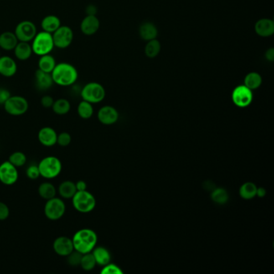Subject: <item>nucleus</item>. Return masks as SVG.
Returning a JSON list of instances; mask_svg holds the SVG:
<instances>
[{"label":"nucleus","mask_w":274,"mask_h":274,"mask_svg":"<svg viewBox=\"0 0 274 274\" xmlns=\"http://www.w3.org/2000/svg\"><path fill=\"white\" fill-rule=\"evenodd\" d=\"M53 82L62 87H69L77 82L78 79V71L73 64L61 62L56 64L52 72Z\"/></svg>","instance_id":"obj_1"},{"label":"nucleus","mask_w":274,"mask_h":274,"mask_svg":"<svg viewBox=\"0 0 274 274\" xmlns=\"http://www.w3.org/2000/svg\"><path fill=\"white\" fill-rule=\"evenodd\" d=\"M72 240L74 250L79 252L81 254H88L91 253L93 249L96 247L98 235L92 229H80L74 234Z\"/></svg>","instance_id":"obj_2"},{"label":"nucleus","mask_w":274,"mask_h":274,"mask_svg":"<svg viewBox=\"0 0 274 274\" xmlns=\"http://www.w3.org/2000/svg\"><path fill=\"white\" fill-rule=\"evenodd\" d=\"M55 48L53 43V35L48 32H37L34 39H32V52L36 55L41 57L46 54H50Z\"/></svg>","instance_id":"obj_3"},{"label":"nucleus","mask_w":274,"mask_h":274,"mask_svg":"<svg viewBox=\"0 0 274 274\" xmlns=\"http://www.w3.org/2000/svg\"><path fill=\"white\" fill-rule=\"evenodd\" d=\"M38 167L40 176L47 179H52L58 177L60 174L62 164L58 157L48 156L39 162Z\"/></svg>","instance_id":"obj_4"},{"label":"nucleus","mask_w":274,"mask_h":274,"mask_svg":"<svg viewBox=\"0 0 274 274\" xmlns=\"http://www.w3.org/2000/svg\"><path fill=\"white\" fill-rule=\"evenodd\" d=\"M73 205L78 213H89L96 207V199L90 192L85 191L76 192L72 198Z\"/></svg>","instance_id":"obj_5"},{"label":"nucleus","mask_w":274,"mask_h":274,"mask_svg":"<svg viewBox=\"0 0 274 274\" xmlns=\"http://www.w3.org/2000/svg\"><path fill=\"white\" fill-rule=\"evenodd\" d=\"M80 96L82 100L91 104L101 102L105 98V88L98 82L88 83L81 89Z\"/></svg>","instance_id":"obj_6"},{"label":"nucleus","mask_w":274,"mask_h":274,"mask_svg":"<svg viewBox=\"0 0 274 274\" xmlns=\"http://www.w3.org/2000/svg\"><path fill=\"white\" fill-rule=\"evenodd\" d=\"M6 112L12 116H21L28 111L29 104L25 98L11 96L3 104Z\"/></svg>","instance_id":"obj_7"},{"label":"nucleus","mask_w":274,"mask_h":274,"mask_svg":"<svg viewBox=\"0 0 274 274\" xmlns=\"http://www.w3.org/2000/svg\"><path fill=\"white\" fill-rule=\"evenodd\" d=\"M65 211V203L58 197L48 199L44 206V215L50 220H58L60 219L64 216Z\"/></svg>","instance_id":"obj_8"},{"label":"nucleus","mask_w":274,"mask_h":274,"mask_svg":"<svg viewBox=\"0 0 274 274\" xmlns=\"http://www.w3.org/2000/svg\"><path fill=\"white\" fill-rule=\"evenodd\" d=\"M254 100L253 90L245 85H238L232 93V101L233 104L239 108H246L251 105Z\"/></svg>","instance_id":"obj_9"},{"label":"nucleus","mask_w":274,"mask_h":274,"mask_svg":"<svg viewBox=\"0 0 274 274\" xmlns=\"http://www.w3.org/2000/svg\"><path fill=\"white\" fill-rule=\"evenodd\" d=\"M53 43L55 48L65 49L73 43V31L69 26L61 25L53 34Z\"/></svg>","instance_id":"obj_10"},{"label":"nucleus","mask_w":274,"mask_h":274,"mask_svg":"<svg viewBox=\"0 0 274 274\" xmlns=\"http://www.w3.org/2000/svg\"><path fill=\"white\" fill-rule=\"evenodd\" d=\"M19 41H32L37 33V28L32 21H21L16 25L14 32Z\"/></svg>","instance_id":"obj_11"},{"label":"nucleus","mask_w":274,"mask_h":274,"mask_svg":"<svg viewBox=\"0 0 274 274\" xmlns=\"http://www.w3.org/2000/svg\"><path fill=\"white\" fill-rule=\"evenodd\" d=\"M19 174L17 167L9 161L2 162L0 165V182L4 185H13L18 180Z\"/></svg>","instance_id":"obj_12"},{"label":"nucleus","mask_w":274,"mask_h":274,"mask_svg":"<svg viewBox=\"0 0 274 274\" xmlns=\"http://www.w3.org/2000/svg\"><path fill=\"white\" fill-rule=\"evenodd\" d=\"M98 118L103 125L110 126L116 123L119 118V114L115 107L110 105H105L99 110Z\"/></svg>","instance_id":"obj_13"},{"label":"nucleus","mask_w":274,"mask_h":274,"mask_svg":"<svg viewBox=\"0 0 274 274\" xmlns=\"http://www.w3.org/2000/svg\"><path fill=\"white\" fill-rule=\"evenodd\" d=\"M53 250L60 256H69L74 251L73 240L67 236H59L53 242Z\"/></svg>","instance_id":"obj_14"},{"label":"nucleus","mask_w":274,"mask_h":274,"mask_svg":"<svg viewBox=\"0 0 274 274\" xmlns=\"http://www.w3.org/2000/svg\"><path fill=\"white\" fill-rule=\"evenodd\" d=\"M80 31L85 36L96 34L100 28V20L96 16H86L80 23Z\"/></svg>","instance_id":"obj_15"},{"label":"nucleus","mask_w":274,"mask_h":274,"mask_svg":"<svg viewBox=\"0 0 274 274\" xmlns=\"http://www.w3.org/2000/svg\"><path fill=\"white\" fill-rule=\"evenodd\" d=\"M17 64L13 58L8 56L0 57V75L4 78H12L17 73Z\"/></svg>","instance_id":"obj_16"},{"label":"nucleus","mask_w":274,"mask_h":274,"mask_svg":"<svg viewBox=\"0 0 274 274\" xmlns=\"http://www.w3.org/2000/svg\"><path fill=\"white\" fill-rule=\"evenodd\" d=\"M38 139L43 146L51 147L57 144L58 134L54 129L45 126L40 129L38 133Z\"/></svg>","instance_id":"obj_17"},{"label":"nucleus","mask_w":274,"mask_h":274,"mask_svg":"<svg viewBox=\"0 0 274 274\" xmlns=\"http://www.w3.org/2000/svg\"><path fill=\"white\" fill-rule=\"evenodd\" d=\"M255 32L261 37H270L274 33V22L271 19H260L255 24Z\"/></svg>","instance_id":"obj_18"},{"label":"nucleus","mask_w":274,"mask_h":274,"mask_svg":"<svg viewBox=\"0 0 274 274\" xmlns=\"http://www.w3.org/2000/svg\"><path fill=\"white\" fill-rule=\"evenodd\" d=\"M35 80H36L37 89L42 90V91L48 90L54 84L52 74L41 71L39 69H37L35 73Z\"/></svg>","instance_id":"obj_19"},{"label":"nucleus","mask_w":274,"mask_h":274,"mask_svg":"<svg viewBox=\"0 0 274 274\" xmlns=\"http://www.w3.org/2000/svg\"><path fill=\"white\" fill-rule=\"evenodd\" d=\"M158 28L151 22H144L139 27V36L145 41H150L157 38Z\"/></svg>","instance_id":"obj_20"},{"label":"nucleus","mask_w":274,"mask_h":274,"mask_svg":"<svg viewBox=\"0 0 274 274\" xmlns=\"http://www.w3.org/2000/svg\"><path fill=\"white\" fill-rule=\"evenodd\" d=\"M13 51L16 59L20 61L28 60L33 53L32 45L28 42L19 41Z\"/></svg>","instance_id":"obj_21"},{"label":"nucleus","mask_w":274,"mask_h":274,"mask_svg":"<svg viewBox=\"0 0 274 274\" xmlns=\"http://www.w3.org/2000/svg\"><path fill=\"white\" fill-rule=\"evenodd\" d=\"M18 42L14 32H4L0 34V48H2V50H14Z\"/></svg>","instance_id":"obj_22"},{"label":"nucleus","mask_w":274,"mask_h":274,"mask_svg":"<svg viewBox=\"0 0 274 274\" xmlns=\"http://www.w3.org/2000/svg\"><path fill=\"white\" fill-rule=\"evenodd\" d=\"M41 28L43 32L53 34L61 26V22L59 17L54 15H48L45 16L41 21Z\"/></svg>","instance_id":"obj_23"},{"label":"nucleus","mask_w":274,"mask_h":274,"mask_svg":"<svg viewBox=\"0 0 274 274\" xmlns=\"http://www.w3.org/2000/svg\"><path fill=\"white\" fill-rule=\"evenodd\" d=\"M92 252H93L92 254L96 260L97 265L104 266L110 263L111 255L107 249L101 246L95 247Z\"/></svg>","instance_id":"obj_24"},{"label":"nucleus","mask_w":274,"mask_h":274,"mask_svg":"<svg viewBox=\"0 0 274 274\" xmlns=\"http://www.w3.org/2000/svg\"><path fill=\"white\" fill-rule=\"evenodd\" d=\"M77 192L78 191L76 188L75 183H73L72 181H64L59 184V188H58L59 195L63 199H72Z\"/></svg>","instance_id":"obj_25"},{"label":"nucleus","mask_w":274,"mask_h":274,"mask_svg":"<svg viewBox=\"0 0 274 274\" xmlns=\"http://www.w3.org/2000/svg\"><path fill=\"white\" fill-rule=\"evenodd\" d=\"M57 62L51 54L41 56L38 61V69L45 73H52L55 68Z\"/></svg>","instance_id":"obj_26"},{"label":"nucleus","mask_w":274,"mask_h":274,"mask_svg":"<svg viewBox=\"0 0 274 274\" xmlns=\"http://www.w3.org/2000/svg\"><path fill=\"white\" fill-rule=\"evenodd\" d=\"M256 190H257V187L255 183H252V182H246L240 186L239 194L242 199L249 200L256 196Z\"/></svg>","instance_id":"obj_27"},{"label":"nucleus","mask_w":274,"mask_h":274,"mask_svg":"<svg viewBox=\"0 0 274 274\" xmlns=\"http://www.w3.org/2000/svg\"><path fill=\"white\" fill-rule=\"evenodd\" d=\"M244 85L251 90L258 89L259 87L262 85V77L260 76V73L256 72L248 73L245 76Z\"/></svg>","instance_id":"obj_28"},{"label":"nucleus","mask_w":274,"mask_h":274,"mask_svg":"<svg viewBox=\"0 0 274 274\" xmlns=\"http://www.w3.org/2000/svg\"><path fill=\"white\" fill-rule=\"evenodd\" d=\"M38 193H39V196L41 197L42 199L48 200V199H53V198L56 197L57 189H56L53 183H49V182H44L39 186Z\"/></svg>","instance_id":"obj_29"},{"label":"nucleus","mask_w":274,"mask_h":274,"mask_svg":"<svg viewBox=\"0 0 274 274\" xmlns=\"http://www.w3.org/2000/svg\"><path fill=\"white\" fill-rule=\"evenodd\" d=\"M52 109L56 115H65L70 111L71 104L67 99L59 98L54 101Z\"/></svg>","instance_id":"obj_30"},{"label":"nucleus","mask_w":274,"mask_h":274,"mask_svg":"<svg viewBox=\"0 0 274 274\" xmlns=\"http://www.w3.org/2000/svg\"><path fill=\"white\" fill-rule=\"evenodd\" d=\"M211 199H213L214 203L219 204V205H223V204H225L229 200V194L224 188H214L212 191Z\"/></svg>","instance_id":"obj_31"},{"label":"nucleus","mask_w":274,"mask_h":274,"mask_svg":"<svg viewBox=\"0 0 274 274\" xmlns=\"http://www.w3.org/2000/svg\"><path fill=\"white\" fill-rule=\"evenodd\" d=\"M161 51V43L158 39H151L147 41L146 47H145V54L146 57L151 59L156 58L159 54Z\"/></svg>","instance_id":"obj_32"},{"label":"nucleus","mask_w":274,"mask_h":274,"mask_svg":"<svg viewBox=\"0 0 274 274\" xmlns=\"http://www.w3.org/2000/svg\"><path fill=\"white\" fill-rule=\"evenodd\" d=\"M93 104L86 101H80L78 106V114L83 119H89L94 115Z\"/></svg>","instance_id":"obj_33"},{"label":"nucleus","mask_w":274,"mask_h":274,"mask_svg":"<svg viewBox=\"0 0 274 274\" xmlns=\"http://www.w3.org/2000/svg\"><path fill=\"white\" fill-rule=\"evenodd\" d=\"M97 263L94 255L91 253L83 254L80 265L85 271H91L96 266Z\"/></svg>","instance_id":"obj_34"},{"label":"nucleus","mask_w":274,"mask_h":274,"mask_svg":"<svg viewBox=\"0 0 274 274\" xmlns=\"http://www.w3.org/2000/svg\"><path fill=\"white\" fill-rule=\"evenodd\" d=\"M12 165H14L15 167H20L25 165L27 162V156L25 154L20 151H16L14 153H12L9 157L8 160Z\"/></svg>","instance_id":"obj_35"},{"label":"nucleus","mask_w":274,"mask_h":274,"mask_svg":"<svg viewBox=\"0 0 274 274\" xmlns=\"http://www.w3.org/2000/svg\"><path fill=\"white\" fill-rule=\"evenodd\" d=\"M101 274H123V271L121 268L115 265L109 263L107 265H104L101 270Z\"/></svg>","instance_id":"obj_36"},{"label":"nucleus","mask_w":274,"mask_h":274,"mask_svg":"<svg viewBox=\"0 0 274 274\" xmlns=\"http://www.w3.org/2000/svg\"><path fill=\"white\" fill-rule=\"evenodd\" d=\"M72 142L71 135L69 133L62 132L58 135V140H57V144L62 147L69 146Z\"/></svg>","instance_id":"obj_37"},{"label":"nucleus","mask_w":274,"mask_h":274,"mask_svg":"<svg viewBox=\"0 0 274 274\" xmlns=\"http://www.w3.org/2000/svg\"><path fill=\"white\" fill-rule=\"evenodd\" d=\"M82 255L83 254H80L79 252L74 250V251L72 252L71 254H69V256H67V257H68V263L71 266L80 265Z\"/></svg>","instance_id":"obj_38"},{"label":"nucleus","mask_w":274,"mask_h":274,"mask_svg":"<svg viewBox=\"0 0 274 274\" xmlns=\"http://www.w3.org/2000/svg\"><path fill=\"white\" fill-rule=\"evenodd\" d=\"M26 175L28 176V178L32 179V180H36L39 178L40 174H39L38 165H31V166H29L26 171Z\"/></svg>","instance_id":"obj_39"},{"label":"nucleus","mask_w":274,"mask_h":274,"mask_svg":"<svg viewBox=\"0 0 274 274\" xmlns=\"http://www.w3.org/2000/svg\"><path fill=\"white\" fill-rule=\"evenodd\" d=\"M10 215V210L8 206L6 203L0 202V220L7 219Z\"/></svg>","instance_id":"obj_40"},{"label":"nucleus","mask_w":274,"mask_h":274,"mask_svg":"<svg viewBox=\"0 0 274 274\" xmlns=\"http://www.w3.org/2000/svg\"><path fill=\"white\" fill-rule=\"evenodd\" d=\"M40 103H41L42 106L43 108H46V109H49V108H52L53 106V103H54V99L53 98V97L49 96V95H45L42 98L41 100H40Z\"/></svg>","instance_id":"obj_41"},{"label":"nucleus","mask_w":274,"mask_h":274,"mask_svg":"<svg viewBox=\"0 0 274 274\" xmlns=\"http://www.w3.org/2000/svg\"><path fill=\"white\" fill-rule=\"evenodd\" d=\"M11 96L12 95L7 89L0 88V105H3Z\"/></svg>","instance_id":"obj_42"},{"label":"nucleus","mask_w":274,"mask_h":274,"mask_svg":"<svg viewBox=\"0 0 274 274\" xmlns=\"http://www.w3.org/2000/svg\"><path fill=\"white\" fill-rule=\"evenodd\" d=\"M97 12H98V9H97L96 6L93 4L89 5L85 9L87 16H96Z\"/></svg>","instance_id":"obj_43"},{"label":"nucleus","mask_w":274,"mask_h":274,"mask_svg":"<svg viewBox=\"0 0 274 274\" xmlns=\"http://www.w3.org/2000/svg\"><path fill=\"white\" fill-rule=\"evenodd\" d=\"M77 191L80 192V191H85L87 190V184L85 181L79 180L75 183Z\"/></svg>","instance_id":"obj_44"},{"label":"nucleus","mask_w":274,"mask_h":274,"mask_svg":"<svg viewBox=\"0 0 274 274\" xmlns=\"http://www.w3.org/2000/svg\"><path fill=\"white\" fill-rule=\"evenodd\" d=\"M265 59H267L268 61H274V49L273 48H270L266 51L265 53Z\"/></svg>","instance_id":"obj_45"},{"label":"nucleus","mask_w":274,"mask_h":274,"mask_svg":"<svg viewBox=\"0 0 274 274\" xmlns=\"http://www.w3.org/2000/svg\"><path fill=\"white\" fill-rule=\"evenodd\" d=\"M266 195V190L264 188H257L256 190V196L259 198H264Z\"/></svg>","instance_id":"obj_46"},{"label":"nucleus","mask_w":274,"mask_h":274,"mask_svg":"<svg viewBox=\"0 0 274 274\" xmlns=\"http://www.w3.org/2000/svg\"><path fill=\"white\" fill-rule=\"evenodd\" d=\"M0 57H1V53H0Z\"/></svg>","instance_id":"obj_47"}]
</instances>
